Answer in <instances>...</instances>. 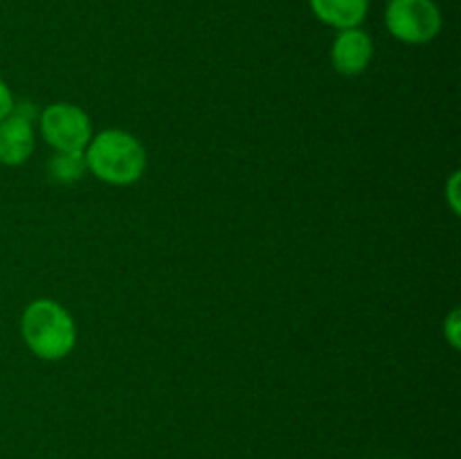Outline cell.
Here are the masks:
<instances>
[{"instance_id":"obj_4","label":"cell","mask_w":461,"mask_h":459,"mask_svg":"<svg viewBox=\"0 0 461 459\" xmlns=\"http://www.w3.org/2000/svg\"><path fill=\"white\" fill-rule=\"evenodd\" d=\"M41 135L57 151H84L93 138L90 117L75 104L57 102L39 117Z\"/></svg>"},{"instance_id":"obj_6","label":"cell","mask_w":461,"mask_h":459,"mask_svg":"<svg viewBox=\"0 0 461 459\" xmlns=\"http://www.w3.org/2000/svg\"><path fill=\"white\" fill-rule=\"evenodd\" d=\"M374 57V43L367 32L351 27L340 30L331 48V63L340 75L354 76L367 70Z\"/></svg>"},{"instance_id":"obj_9","label":"cell","mask_w":461,"mask_h":459,"mask_svg":"<svg viewBox=\"0 0 461 459\" xmlns=\"http://www.w3.org/2000/svg\"><path fill=\"white\" fill-rule=\"evenodd\" d=\"M459 310H453L448 318L444 320V336L448 338V342L453 345V349H459Z\"/></svg>"},{"instance_id":"obj_3","label":"cell","mask_w":461,"mask_h":459,"mask_svg":"<svg viewBox=\"0 0 461 459\" xmlns=\"http://www.w3.org/2000/svg\"><path fill=\"white\" fill-rule=\"evenodd\" d=\"M385 25L403 43L421 45L439 34L441 14L432 0H390Z\"/></svg>"},{"instance_id":"obj_5","label":"cell","mask_w":461,"mask_h":459,"mask_svg":"<svg viewBox=\"0 0 461 459\" xmlns=\"http://www.w3.org/2000/svg\"><path fill=\"white\" fill-rule=\"evenodd\" d=\"M34 106L27 102L14 104L12 112L0 122V162L7 166H18L34 151Z\"/></svg>"},{"instance_id":"obj_2","label":"cell","mask_w":461,"mask_h":459,"mask_svg":"<svg viewBox=\"0 0 461 459\" xmlns=\"http://www.w3.org/2000/svg\"><path fill=\"white\" fill-rule=\"evenodd\" d=\"M25 345L41 360H61L75 349L77 327L72 315L54 300H36L21 320Z\"/></svg>"},{"instance_id":"obj_10","label":"cell","mask_w":461,"mask_h":459,"mask_svg":"<svg viewBox=\"0 0 461 459\" xmlns=\"http://www.w3.org/2000/svg\"><path fill=\"white\" fill-rule=\"evenodd\" d=\"M14 108V97H12V90L7 88V84H5L3 79H0V122L5 120V117L12 112Z\"/></svg>"},{"instance_id":"obj_1","label":"cell","mask_w":461,"mask_h":459,"mask_svg":"<svg viewBox=\"0 0 461 459\" xmlns=\"http://www.w3.org/2000/svg\"><path fill=\"white\" fill-rule=\"evenodd\" d=\"M86 166L102 183L126 187L142 178L147 169V151L135 135L120 129H108L90 138L84 148Z\"/></svg>"},{"instance_id":"obj_11","label":"cell","mask_w":461,"mask_h":459,"mask_svg":"<svg viewBox=\"0 0 461 459\" xmlns=\"http://www.w3.org/2000/svg\"><path fill=\"white\" fill-rule=\"evenodd\" d=\"M457 183H459V174L455 171L453 178H450V184H448V198H450V207L455 210V214H457L459 210V202H457Z\"/></svg>"},{"instance_id":"obj_7","label":"cell","mask_w":461,"mask_h":459,"mask_svg":"<svg viewBox=\"0 0 461 459\" xmlns=\"http://www.w3.org/2000/svg\"><path fill=\"white\" fill-rule=\"evenodd\" d=\"M315 16L338 30H351L365 21L369 0H309Z\"/></svg>"},{"instance_id":"obj_8","label":"cell","mask_w":461,"mask_h":459,"mask_svg":"<svg viewBox=\"0 0 461 459\" xmlns=\"http://www.w3.org/2000/svg\"><path fill=\"white\" fill-rule=\"evenodd\" d=\"M86 156L84 151H57L54 158L50 160V174L57 183L72 184L81 180L86 174Z\"/></svg>"}]
</instances>
